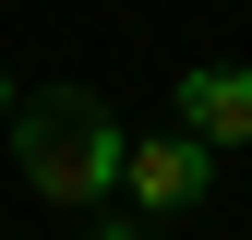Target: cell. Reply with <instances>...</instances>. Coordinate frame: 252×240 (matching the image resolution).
Wrapping results in <instances>:
<instances>
[{
  "mask_svg": "<svg viewBox=\"0 0 252 240\" xmlns=\"http://www.w3.org/2000/svg\"><path fill=\"white\" fill-rule=\"evenodd\" d=\"M120 156H132V132H120L108 96H84V84L12 96V168H24V192H48V204H108V192H120Z\"/></svg>",
  "mask_w": 252,
  "mask_h": 240,
  "instance_id": "cell-1",
  "label": "cell"
},
{
  "mask_svg": "<svg viewBox=\"0 0 252 240\" xmlns=\"http://www.w3.org/2000/svg\"><path fill=\"white\" fill-rule=\"evenodd\" d=\"M120 192H132V216H192V204L216 192V156H204L192 132H132Z\"/></svg>",
  "mask_w": 252,
  "mask_h": 240,
  "instance_id": "cell-2",
  "label": "cell"
},
{
  "mask_svg": "<svg viewBox=\"0 0 252 240\" xmlns=\"http://www.w3.org/2000/svg\"><path fill=\"white\" fill-rule=\"evenodd\" d=\"M180 132H192L204 156L252 144V60H192V72H180Z\"/></svg>",
  "mask_w": 252,
  "mask_h": 240,
  "instance_id": "cell-3",
  "label": "cell"
},
{
  "mask_svg": "<svg viewBox=\"0 0 252 240\" xmlns=\"http://www.w3.org/2000/svg\"><path fill=\"white\" fill-rule=\"evenodd\" d=\"M96 240H144V228H96Z\"/></svg>",
  "mask_w": 252,
  "mask_h": 240,
  "instance_id": "cell-4",
  "label": "cell"
},
{
  "mask_svg": "<svg viewBox=\"0 0 252 240\" xmlns=\"http://www.w3.org/2000/svg\"><path fill=\"white\" fill-rule=\"evenodd\" d=\"M0 108H12V96H0Z\"/></svg>",
  "mask_w": 252,
  "mask_h": 240,
  "instance_id": "cell-5",
  "label": "cell"
}]
</instances>
